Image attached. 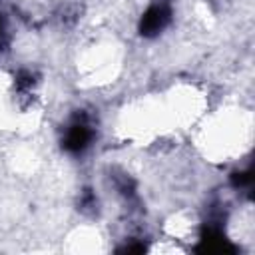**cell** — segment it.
<instances>
[{"mask_svg": "<svg viewBox=\"0 0 255 255\" xmlns=\"http://www.w3.org/2000/svg\"><path fill=\"white\" fill-rule=\"evenodd\" d=\"M169 20H171V10L165 4H153L143 12L139 20V32L147 38L157 36L169 24Z\"/></svg>", "mask_w": 255, "mask_h": 255, "instance_id": "6da1fadb", "label": "cell"}, {"mask_svg": "<svg viewBox=\"0 0 255 255\" xmlns=\"http://www.w3.org/2000/svg\"><path fill=\"white\" fill-rule=\"evenodd\" d=\"M92 137H94V131H92V128L88 126V122L76 120V122L66 129V135H64V139H62V145H64L70 153H80V151H84V149L90 145Z\"/></svg>", "mask_w": 255, "mask_h": 255, "instance_id": "7a4b0ae2", "label": "cell"}, {"mask_svg": "<svg viewBox=\"0 0 255 255\" xmlns=\"http://www.w3.org/2000/svg\"><path fill=\"white\" fill-rule=\"evenodd\" d=\"M231 181L235 187H249L253 183V171L251 169H243V171H235L231 175Z\"/></svg>", "mask_w": 255, "mask_h": 255, "instance_id": "3957f363", "label": "cell"}, {"mask_svg": "<svg viewBox=\"0 0 255 255\" xmlns=\"http://www.w3.org/2000/svg\"><path fill=\"white\" fill-rule=\"evenodd\" d=\"M4 34V26H2V20H0V36Z\"/></svg>", "mask_w": 255, "mask_h": 255, "instance_id": "277c9868", "label": "cell"}]
</instances>
